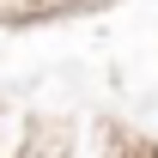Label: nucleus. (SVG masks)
<instances>
[{"mask_svg": "<svg viewBox=\"0 0 158 158\" xmlns=\"http://www.w3.org/2000/svg\"><path fill=\"white\" fill-rule=\"evenodd\" d=\"M73 140H79V122L37 116V128H31V140H24V158H73Z\"/></svg>", "mask_w": 158, "mask_h": 158, "instance_id": "f257e3e1", "label": "nucleus"}, {"mask_svg": "<svg viewBox=\"0 0 158 158\" xmlns=\"http://www.w3.org/2000/svg\"><path fill=\"white\" fill-rule=\"evenodd\" d=\"M31 128H37V110H24V103H0V158H24Z\"/></svg>", "mask_w": 158, "mask_h": 158, "instance_id": "f03ea898", "label": "nucleus"}]
</instances>
